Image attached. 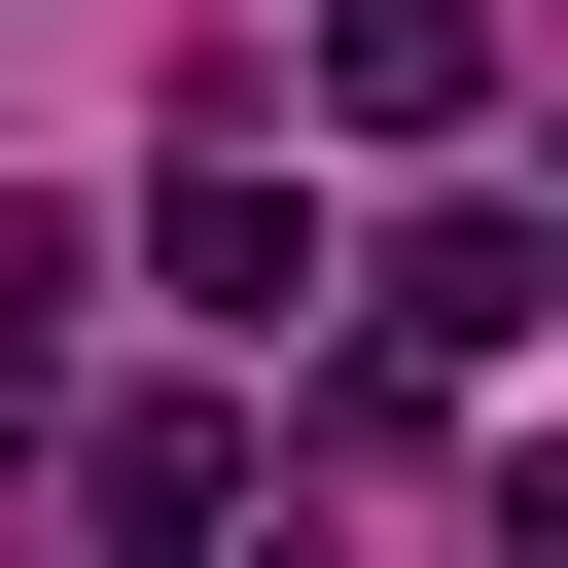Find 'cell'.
<instances>
[{
	"label": "cell",
	"mask_w": 568,
	"mask_h": 568,
	"mask_svg": "<svg viewBox=\"0 0 568 568\" xmlns=\"http://www.w3.org/2000/svg\"><path fill=\"white\" fill-rule=\"evenodd\" d=\"M532 320H568L532 213H426V248H390V390H426V355H532Z\"/></svg>",
	"instance_id": "obj_2"
},
{
	"label": "cell",
	"mask_w": 568,
	"mask_h": 568,
	"mask_svg": "<svg viewBox=\"0 0 568 568\" xmlns=\"http://www.w3.org/2000/svg\"><path fill=\"white\" fill-rule=\"evenodd\" d=\"M320 106H355V142H462V106H497V0H320Z\"/></svg>",
	"instance_id": "obj_4"
},
{
	"label": "cell",
	"mask_w": 568,
	"mask_h": 568,
	"mask_svg": "<svg viewBox=\"0 0 568 568\" xmlns=\"http://www.w3.org/2000/svg\"><path fill=\"white\" fill-rule=\"evenodd\" d=\"M497 568H568V426H532V462H497Z\"/></svg>",
	"instance_id": "obj_5"
},
{
	"label": "cell",
	"mask_w": 568,
	"mask_h": 568,
	"mask_svg": "<svg viewBox=\"0 0 568 568\" xmlns=\"http://www.w3.org/2000/svg\"><path fill=\"white\" fill-rule=\"evenodd\" d=\"M142 284H178L213 355H284V284H320V178H284V142H178V213H142Z\"/></svg>",
	"instance_id": "obj_1"
},
{
	"label": "cell",
	"mask_w": 568,
	"mask_h": 568,
	"mask_svg": "<svg viewBox=\"0 0 568 568\" xmlns=\"http://www.w3.org/2000/svg\"><path fill=\"white\" fill-rule=\"evenodd\" d=\"M532 248H568V178H532Z\"/></svg>",
	"instance_id": "obj_6"
},
{
	"label": "cell",
	"mask_w": 568,
	"mask_h": 568,
	"mask_svg": "<svg viewBox=\"0 0 568 568\" xmlns=\"http://www.w3.org/2000/svg\"><path fill=\"white\" fill-rule=\"evenodd\" d=\"M106 532H142V568H248V426H213V390H106Z\"/></svg>",
	"instance_id": "obj_3"
}]
</instances>
